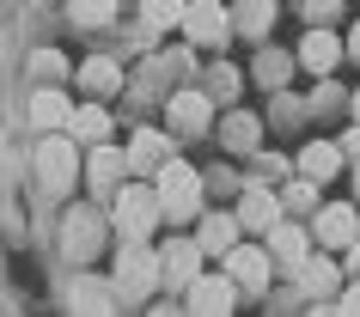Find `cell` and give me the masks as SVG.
Wrapping results in <instances>:
<instances>
[{
	"label": "cell",
	"mask_w": 360,
	"mask_h": 317,
	"mask_svg": "<svg viewBox=\"0 0 360 317\" xmlns=\"http://www.w3.org/2000/svg\"><path fill=\"white\" fill-rule=\"evenodd\" d=\"M129 159H134V171L159 177V171L171 165V141H165V134H153V129H141V134L129 141Z\"/></svg>",
	"instance_id": "12"
},
{
	"label": "cell",
	"mask_w": 360,
	"mask_h": 317,
	"mask_svg": "<svg viewBox=\"0 0 360 317\" xmlns=\"http://www.w3.org/2000/svg\"><path fill=\"white\" fill-rule=\"evenodd\" d=\"M184 13H190L184 0H141V19H147L153 31H165V25H184Z\"/></svg>",
	"instance_id": "24"
},
{
	"label": "cell",
	"mask_w": 360,
	"mask_h": 317,
	"mask_svg": "<svg viewBox=\"0 0 360 317\" xmlns=\"http://www.w3.org/2000/svg\"><path fill=\"white\" fill-rule=\"evenodd\" d=\"M68 129H74V141L98 147V141L110 134V110H104V104H86V110H74V122H68Z\"/></svg>",
	"instance_id": "21"
},
{
	"label": "cell",
	"mask_w": 360,
	"mask_h": 317,
	"mask_svg": "<svg viewBox=\"0 0 360 317\" xmlns=\"http://www.w3.org/2000/svg\"><path fill=\"white\" fill-rule=\"evenodd\" d=\"M232 25H238L245 37H263L269 25H275V0H238V13H232Z\"/></svg>",
	"instance_id": "22"
},
{
	"label": "cell",
	"mask_w": 360,
	"mask_h": 317,
	"mask_svg": "<svg viewBox=\"0 0 360 317\" xmlns=\"http://www.w3.org/2000/svg\"><path fill=\"white\" fill-rule=\"evenodd\" d=\"M342 61V43L330 37V31H305V43H300V67H311V74H330Z\"/></svg>",
	"instance_id": "15"
},
{
	"label": "cell",
	"mask_w": 360,
	"mask_h": 317,
	"mask_svg": "<svg viewBox=\"0 0 360 317\" xmlns=\"http://www.w3.org/2000/svg\"><path fill=\"white\" fill-rule=\"evenodd\" d=\"M31 122H37V129H68L74 110H68V98H61L56 86H37V92H31Z\"/></svg>",
	"instance_id": "14"
},
{
	"label": "cell",
	"mask_w": 360,
	"mask_h": 317,
	"mask_svg": "<svg viewBox=\"0 0 360 317\" xmlns=\"http://www.w3.org/2000/svg\"><path fill=\"white\" fill-rule=\"evenodd\" d=\"M68 13L79 25H110L116 19V0H68Z\"/></svg>",
	"instance_id": "27"
},
{
	"label": "cell",
	"mask_w": 360,
	"mask_h": 317,
	"mask_svg": "<svg viewBox=\"0 0 360 317\" xmlns=\"http://www.w3.org/2000/svg\"><path fill=\"white\" fill-rule=\"evenodd\" d=\"M336 6H342V0H311L305 13H311V19H336Z\"/></svg>",
	"instance_id": "32"
},
{
	"label": "cell",
	"mask_w": 360,
	"mask_h": 317,
	"mask_svg": "<svg viewBox=\"0 0 360 317\" xmlns=\"http://www.w3.org/2000/svg\"><path fill=\"white\" fill-rule=\"evenodd\" d=\"M190 305L195 311H232V287L220 275H195L190 280Z\"/></svg>",
	"instance_id": "20"
},
{
	"label": "cell",
	"mask_w": 360,
	"mask_h": 317,
	"mask_svg": "<svg viewBox=\"0 0 360 317\" xmlns=\"http://www.w3.org/2000/svg\"><path fill=\"white\" fill-rule=\"evenodd\" d=\"M354 116H360V92H354Z\"/></svg>",
	"instance_id": "37"
},
{
	"label": "cell",
	"mask_w": 360,
	"mask_h": 317,
	"mask_svg": "<svg viewBox=\"0 0 360 317\" xmlns=\"http://www.w3.org/2000/svg\"><path fill=\"white\" fill-rule=\"evenodd\" d=\"M293 214H305V207H318V177H300V183H287V195H281Z\"/></svg>",
	"instance_id": "29"
},
{
	"label": "cell",
	"mask_w": 360,
	"mask_h": 317,
	"mask_svg": "<svg viewBox=\"0 0 360 317\" xmlns=\"http://www.w3.org/2000/svg\"><path fill=\"white\" fill-rule=\"evenodd\" d=\"M116 299H122V287H110V280H98V275L68 280V305H74V311H110Z\"/></svg>",
	"instance_id": "9"
},
{
	"label": "cell",
	"mask_w": 360,
	"mask_h": 317,
	"mask_svg": "<svg viewBox=\"0 0 360 317\" xmlns=\"http://www.w3.org/2000/svg\"><path fill=\"white\" fill-rule=\"evenodd\" d=\"M300 280H305V293H311V299H323L330 287H336V269L311 257V262H300Z\"/></svg>",
	"instance_id": "26"
},
{
	"label": "cell",
	"mask_w": 360,
	"mask_h": 317,
	"mask_svg": "<svg viewBox=\"0 0 360 317\" xmlns=\"http://www.w3.org/2000/svg\"><path fill=\"white\" fill-rule=\"evenodd\" d=\"M348 269H360V244H354V257H348Z\"/></svg>",
	"instance_id": "36"
},
{
	"label": "cell",
	"mask_w": 360,
	"mask_h": 317,
	"mask_svg": "<svg viewBox=\"0 0 360 317\" xmlns=\"http://www.w3.org/2000/svg\"><path fill=\"white\" fill-rule=\"evenodd\" d=\"M342 305H348V311H360V280L348 287V299H342Z\"/></svg>",
	"instance_id": "34"
},
{
	"label": "cell",
	"mask_w": 360,
	"mask_h": 317,
	"mask_svg": "<svg viewBox=\"0 0 360 317\" xmlns=\"http://www.w3.org/2000/svg\"><path fill=\"white\" fill-rule=\"evenodd\" d=\"M184 31H190V43H202V49H220V43L232 37V19H226V6H220V0H190Z\"/></svg>",
	"instance_id": "4"
},
{
	"label": "cell",
	"mask_w": 360,
	"mask_h": 317,
	"mask_svg": "<svg viewBox=\"0 0 360 317\" xmlns=\"http://www.w3.org/2000/svg\"><path fill=\"white\" fill-rule=\"evenodd\" d=\"M348 49H354V56H360V25H354V37H348Z\"/></svg>",
	"instance_id": "35"
},
{
	"label": "cell",
	"mask_w": 360,
	"mask_h": 317,
	"mask_svg": "<svg viewBox=\"0 0 360 317\" xmlns=\"http://www.w3.org/2000/svg\"><path fill=\"white\" fill-rule=\"evenodd\" d=\"M208 98L214 92H177L171 98V129L177 134H208Z\"/></svg>",
	"instance_id": "11"
},
{
	"label": "cell",
	"mask_w": 360,
	"mask_h": 317,
	"mask_svg": "<svg viewBox=\"0 0 360 317\" xmlns=\"http://www.w3.org/2000/svg\"><path fill=\"white\" fill-rule=\"evenodd\" d=\"M129 165H134L129 153H116V147H104V141H98L92 159H86V177H92V189L104 195V202H116V189H122V171H129Z\"/></svg>",
	"instance_id": "6"
},
{
	"label": "cell",
	"mask_w": 360,
	"mask_h": 317,
	"mask_svg": "<svg viewBox=\"0 0 360 317\" xmlns=\"http://www.w3.org/2000/svg\"><path fill=\"white\" fill-rule=\"evenodd\" d=\"M238 232H245V220H238V214H208L195 238H202V250H208V257H226L232 244H238Z\"/></svg>",
	"instance_id": "13"
},
{
	"label": "cell",
	"mask_w": 360,
	"mask_h": 317,
	"mask_svg": "<svg viewBox=\"0 0 360 317\" xmlns=\"http://www.w3.org/2000/svg\"><path fill=\"white\" fill-rule=\"evenodd\" d=\"M287 74H293V61H287V56H275V49L257 56V79H263V86H281Z\"/></svg>",
	"instance_id": "28"
},
{
	"label": "cell",
	"mask_w": 360,
	"mask_h": 317,
	"mask_svg": "<svg viewBox=\"0 0 360 317\" xmlns=\"http://www.w3.org/2000/svg\"><path fill=\"white\" fill-rule=\"evenodd\" d=\"M269 250H275V257H281V262H305V232H300V226H275V232H269Z\"/></svg>",
	"instance_id": "23"
},
{
	"label": "cell",
	"mask_w": 360,
	"mask_h": 317,
	"mask_svg": "<svg viewBox=\"0 0 360 317\" xmlns=\"http://www.w3.org/2000/svg\"><path fill=\"white\" fill-rule=\"evenodd\" d=\"M354 195H360V177H354Z\"/></svg>",
	"instance_id": "38"
},
{
	"label": "cell",
	"mask_w": 360,
	"mask_h": 317,
	"mask_svg": "<svg viewBox=\"0 0 360 317\" xmlns=\"http://www.w3.org/2000/svg\"><path fill=\"white\" fill-rule=\"evenodd\" d=\"M153 183H159V202H165V220H184V214H195V202H202V177H195L190 165H177V159H171V165L159 171Z\"/></svg>",
	"instance_id": "2"
},
{
	"label": "cell",
	"mask_w": 360,
	"mask_h": 317,
	"mask_svg": "<svg viewBox=\"0 0 360 317\" xmlns=\"http://www.w3.org/2000/svg\"><path fill=\"white\" fill-rule=\"evenodd\" d=\"M208 92H214V98H238V67H214Z\"/></svg>",
	"instance_id": "30"
},
{
	"label": "cell",
	"mask_w": 360,
	"mask_h": 317,
	"mask_svg": "<svg viewBox=\"0 0 360 317\" xmlns=\"http://www.w3.org/2000/svg\"><path fill=\"white\" fill-rule=\"evenodd\" d=\"M31 74H37V79H61V74H68V61H61L56 49H43V56L31 61Z\"/></svg>",
	"instance_id": "31"
},
{
	"label": "cell",
	"mask_w": 360,
	"mask_h": 317,
	"mask_svg": "<svg viewBox=\"0 0 360 317\" xmlns=\"http://www.w3.org/2000/svg\"><path fill=\"white\" fill-rule=\"evenodd\" d=\"M323 244H354V232H360V220H354V207L348 202H336V207H323L318 214V226H311Z\"/></svg>",
	"instance_id": "16"
},
{
	"label": "cell",
	"mask_w": 360,
	"mask_h": 317,
	"mask_svg": "<svg viewBox=\"0 0 360 317\" xmlns=\"http://www.w3.org/2000/svg\"><path fill=\"white\" fill-rule=\"evenodd\" d=\"M202 238H177V244H165V280L171 287H190L195 275H202Z\"/></svg>",
	"instance_id": "7"
},
{
	"label": "cell",
	"mask_w": 360,
	"mask_h": 317,
	"mask_svg": "<svg viewBox=\"0 0 360 317\" xmlns=\"http://www.w3.org/2000/svg\"><path fill=\"white\" fill-rule=\"evenodd\" d=\"M336 165H342V147H330V141H305V147H300V171H305V177L330 183Z\"/></svg>",
	"instance_id": "19"
},
{
	"label": "cell",
	"mask_w": 360,
	"mask_h": 317,
	"mask_svg": "<svg viewBox=\"0 0 360 317\" xmlns=\"http://www.w3.org/2000/svg\"><path fill=\"white\" fill-rule=\"evenodd\" d=\"M79 79H86L92 92H116V86H122V67H116V61H86Z\"/></svg>",
	"instance_id": "25"
},
{
	"label": "cell",
	"mask_w": 360,
	"mask_h": 317,
	"mask_svg": "<svg viewBox=\"0 0 360 317\" xmlns=\"http://www.w3.org/2000/svg\"><path fill=\"white\" fill-rule=\"evenodd\" d=\"M342 153H348V159H360V122L348 129V141H342Z\"/></svg>",
	"instance_id": "33"
},
{
	"label": "cell",
	"mask_w": 360,
	"mask_h": 317,
	"mask_svg": "<svg viewBox=\"0 0 360 317\" xmlns=\"http://www.w3.org/2000/svg\"><path fill=\"white\" fill-rule=\"evenodd\" d=\"M220 141H226L232 153H257V141H263V122L250 110H232L226 122H220Z\"/></svg>",
	"instance_id": "17"
},
{
	"label": "cell",
	"mask_w": 360,
	"mask_h": 317,
	"mask_svg": "<svg viewBox=\"0 0 360 317\" xmlns=\"http://www.w3.org/2000/svg\"><path fill=\"white\" fill-rule=\"evenodd\" d=\"M98 244H104V226H98V214H74L68 220V257H98Z\"/></svg>",
	"instance_id": "18"
},
{
	"label": "cell",
	"mask_w": 360,
	"mask_h": 317,
	"mask_svg": "<svg viewBox=\"0 0 360 317\" xmlns=\"http://www.w3.org/2000/svg\"><path fill=\"white\" fill-rule=\"evenodd\" d=\"M281 195H269V189H245V202H238V220H245V232H275L281 226Z\"/></svg>",
	"instance_id": "8"
},
{
	"label": "cell",
	"mask_w": 360,
	"mask_h": 317,
	"mask_svg": "<svg viewBox=\"0 0 360 317\" xmlns=\"http://www.w3.org/2000/svg\"><path fill=\"white\" fill-rule=\"evenodd\" d=\"M159 214H165V202H159V183H153V189H147V183H122V189H116V232H122L129 244L147 238Z\"/></svg>",
	"instance_id": "1"
},
{
	"label": "cell",
	"mask_w": 360,
	"mask_h": 317,
	"mask_svg": "<svg viewBox=\"0 0 360 317\" xmlns=\"http://www.w3.org/2000/svg\"><path fill=\"white\" fill-rule=\"evenodd\" d=\"M159 275H165V257H153V250H141V244H122V262H116V287H122V299H141Z\"/></svg>",
	"instance_id": "3"
},
{
	"label": "cell",
	"mask_w": 360,
	"mask_h": 317,
	"mask_svg": "<svg viewBox=\"0 0 360 317\" xmlns=\"http://www.w3.org/2000/svg\"><path fill=\"white\" fill-rule=\"evenodd\" d=\"M226 275L238 280V287H257V293H263V287H269V257H263V250H250V244H232V250H226Z\"/></svg>",
	"instance_id": "10"
},
{
	"label": "cell",
	"mask_w": 360,
	"mask_h": 317,
	"mask_svg": "<svg viewBox=\"0 0 360 317\" xmlns=\"http://www.w3.org/2000/svg\"><path fill=\"white\" fill-rule=\"evenodd\" d=\"M74 171H79V159H74V147L61 141V134H49L37 147V177L49 189H74Z\"/></svg>",
	"instance_id": "5"
}]
</instances>
